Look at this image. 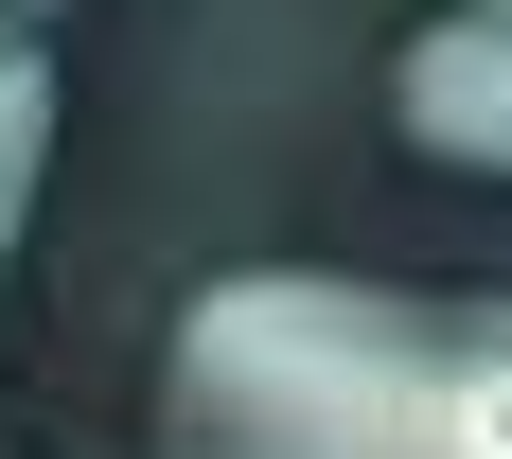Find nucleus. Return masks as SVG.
Listing matches in <instances>:
<instances>
[{"label":"nucleus","mask_w":512,"mask_h":459,"mask_svg":"<svg viewBox=\"0 0 512 459\" xmlns=\"http://www.w3.org/2000/svg\"><path fill=\"white\" fill-rule=\"evenodd\" d=\"M389 124L460 177H512V0H460L389 53Z\"/></svg>","instance_id":"2"},{"label":"nucleus","mask_w":512,"mask_h":459,"mask_svg":"<svg viewBox=\"0 0 512 459\" xmlns=\"http://www.w3.org/2000/svg\"><path fill=\"white\" fill-rule=\"evenodd\" d=\"M36 177H53V53L18 36V0H0V248H18Z\"/></svg>","instance_id":"3"},{"label":"nucleus","mask_w":512,"mask_h":459,"mask_svg":"<svg viewBox=\"0 0 512 459\" xmlns=\"http://www.w3.org/2000/svg\"><path fill=\"white\" fill-rule=\"evenodd\" d=\"M177 459H512V301L230 265L159 354Z\"/></svg>","instance_id":"1"}]
</instances>
